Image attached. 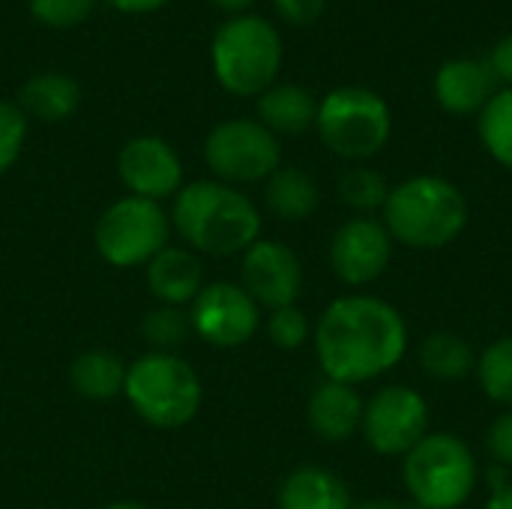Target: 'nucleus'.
I'll return each instance as SVG.
<instances>
[{
  "instance_id": "7",
  "label": "nucleus",
  "mask_w": 512,
  "mask_h": 509,
  "mask_svg": "<svg viewBox=\"0 0 512 509\" xmlns=\"http://www.w3.org/2000/svg\"><path fill=\"white\" fill-rule=\"evenodd\" d=\"M318 135L342 159H372L393 132L390 105L366 87H339L318 105Z\"/></svg>"
},
{
  "instance_id": "12",
  "label": "nucleus",
  "mask_w": 512,
  "mask_h": 509,
  "mask_svg": "<svg viewBox=\"0 0 512 509\" xmlns=\"http://www.w3.org/2000/svg\"><path fill=\"white\" fill-rule=\"evenodd\" d=\"M390 258H393V237L384 228V222L372 216L348 219L333 234L330 264H333V273L351 288L378 282L384 270L390 267Z\"/></svg>"
},
{
  "instance_id": "11",
  "label": "nucleus",
  "mask_w": 512,
  "mask_h": 509,
  "mask_svg": "<svg viewBox=\"0 0 512 509\" xmlns=\"http://www.w3.org/2000/svg\"><path fill=\"white\" fill-rule=\"evenodd\" d=\"M192 330L216 345V348H237L249 342L258 330V303L231 282H216L201 288L192 300Z\"/></svg>"
},
{
  "instance_id": "21",
  "label": "nucleus",
  "mask_w": 512,
  "mask_h": 509,
  "mask_svg": "<svg viewBox=\"0 0 512 509\" xmlns=\"http://www.w3.org/2000/svg\"><path fill=\"white\" fill-rule=\"evenodd\" d=\"M420 366L435 381H462L477 369V354L459 333L438 330L423 339Z\"/></svg>"
},
{
  "instance_id": "20",
  "label": "nucleus",
  "mask_w": 512,
  "mask_h": 509,
  "mask_svg": "<svg viewBox=\"0 0 512 509\" xmlns=\"http://www.w3.org/2000/svg\"><path fill=\"white\" fill-rule=\"evenodd\" d=\"M267 207L285 222H300L318 207V183L303 168H276L267 177Z\"/></svg>"
},
{
  "instance_id": "29",
  "label": "nucleus",
  "mask_w": 512,
  "mask_h": 509,
  "mask_svg": "<svg viewBox=\"0 0 512 509\" xmlns=\"http://www.w3.org/2000/svg\"><path fill=\"white\" fill-rule=\"evenodd\" d=\"M27 120L24 111L12 102H0V174L9 171L24 147Z\"/></svg>"
},
{
  "instance_id": "37",
  "label": "nucleus",
  "mask_w": 512,
  "mask_h": 509,
  "mask_svg": "<svg viewBox=\"0 0 512 509\" xmlns=\"http://www.w3.org/2000/svg\"><path fill=\"white\" fill-rule=\"evenodd\" d=\"M219 9H228V12H240V9H246L252 0H213Z\"/></svg>"
},
{
  "instance_id": "31",
  "label": "nucleus",
  "mask_w": 512,
  "mask_h": 509,
  "mask_svg": "<svg viewBox=\"0 0 512 509\" xmlns=\"http://www.w3.org/2000/svg\"><path fill=\"white\" fill-rule=\"evenodd\" d=\"M489 453L501 468H512V411H504L492 426H489Z\"/></svg>"
},
{
  "instance_id": "23",
  "label": "nucleus",
  "mask_w": 512,
  "mask_h": 509,
  "mask_svg": "<svg viewBox=\"0 0 512 509\" xmlns=\"http://www.w3.org/2000/svg\"><path fill=\"white\" fill-rule=\"evenodd\" d=\"M78 108V84L66 75H36L21 87V111L39 120H63Z\"/></svg>"
},
{
  "instance_id": "5",
  "label": "nucleus",
  "mask_w": 512,
  "mask_h": 509,
  "mask_svg": "<svg viewBox=\"0 0 512 509\" xmlns=\"http://www.w3.org/2000/svg\"><path fill=\"white\" fill-rule=\"evenodd\" d=\"M405 489L423 509H459L477 486V459L453 432L426 435L402 465Z\"/></svg>"
},
{
  "instance_id": "2",
  "label": "nucleus",
  "mask_w": 512,
  "mask_h": 509,
  "mask_svg": "<svg viewBox=\"0 0 512 509\" xmlns=\"http://www.w3.org/2000/svg\"><path fill=\"white\" fill-rule=\"evenodd\" d=\"M384 228L405 249H444L468 228V198L444 177H411L390 189L384 204Z\"/></svg>"
},
{
  "instance_id": "15",
  "label": "nucleus",
  "mask_w": 512,
  "mask_h": 509,
  "mask_svg": "<svg viewBox=\"0 0 512 509\" xmlns=\"http://www.w3.org/2000/svg\"><path fill=\"white\" fill-rule=\"evenodd\" d=\"M495 84L498 81H495L489 63H480L471 57H456L438 69L435 99L444 111H450L456 117H468L489 105V99L498 93Z\"/></svg>"
},
{
  "instance_id": "6",
  "label": "nucleus",
  "mask_w": 512,
  "mask_h": 509,
  "mask_svg": "<svg viewBox=\"0 0 512 509\" xmlns=\"http://www.w3.org/2000/svg\"><path fill=\"white\" fill-rule=\"evenodd\" d=\"M282 63L276 27L258 15H240L219 27L213 39V72L228 93L261 96L273 87Z\"/></svg>"
},
{
  "instance_id": "8",
  "label": "nucleus",
  "mask_w": 512,
  "mask_h": 509,
  "mask_svg": "<svg viewBox=\"0 0 512 509\" xmlns=\"http://www.w3.org/2000/svg\"><path fill=\"white\" fill-rule=\"evenodd\" d=\"M96 249L114 267L150 264L168 246V216L156 201L120 198L96 222Z\"/></svg>"
},
{
  "instance_id": "3",
  "label": "nucleus",
  "mask_w": 512,
  "mask_h": 509,
  "mask_svg": "<svg viewBox=\"0 0 512 509\" xmlns=\"http://www.w3.org/2000/svg\"><path fill=\"white\" fill-rule=\"evenodd\" d=\"M174 225L186 243L207 255H237L261 240V213L234 186L198 180L180 189Z\"/></svg>"
},
{
  "instance_id": "34",
  "label": "nucleus",
  "mask_w": 512,
  "mask_h": 509,
  "mask_svg": "<svg viewBox=\"0 0 512 509\" xmlns=\"http://www.w3.org/2000/svg\"><path fill=\"white\" fill-rule=\"evenodd\" d=\"M114 9H120V12H132V15H138V12H153V9H159L162 3H168V0H108Z\"/></svg>"
},
{
  "instance_id": "26",
  "label": "nucleus",
  "mask_w": 512,
  "mask_h": 509,
  "mask_svg": "<svg viewBox=\"0 0 512 509\" xmlns=\"http://www.w3.org/2000/svg\"><path fill=\"white\" fill-rule=\"evenodd\" d=\"M339 198L360 213L384 210V204L390 198V183L381 171L357 165L339 177Z\"/></svg>"
},
{
  "instance_id": "22",
  "label": "nucleus",
  "mask_w": 512,
  "mask_h": 509,
  "mask_svg": "<svg viewBox=\"0 0 512 509\" xmlns=\"http://www.w3.org/2000/svg\"><path fill=\"white\" fill-rule=\"evenodd\" d=\"M69 381L75 387V393H81L84 399H114L117 393H123L126 384V369L120 363V357L108 354V351H84L81 357H75L72 369H69Z\"/></svg>"
},
{
  "instance_id": "10",
  "label": "nucleus",
  "mask_w": 512,
  "mask_h": 509,
  "mask_svg": "<svg viewBox=\"0 0 512 509\" xmlns=\"http://www.w3.org/2000/svg\"><path fill=\"white\" fill-rule=\"evenodd\" d=\"M360 432L378 456L405 459L429 435V405L405 384L384 387L363 405Z\"/></svg>"
},
{
  "instance_id": "4",
  "label": "nucleus",
  "mask_w": 512,
  "mask_h": 509,
  "mask_svg": "<svg viewBox=\"0 0 512 509\" xmlns=\"http://www.w3.org/2000/svg\"><path fill=\"white\" fill-rule=\"evenodd\" d=\"M123 393L135 414L156 429H180L201 408V381L195 369L165 351L138 357L126 369Z\"/></svg>"
},
{
  "instance_id": "38",
  "label": "nucleus",
  "mask_w": 512,
  "mask_h": 509,
  "mask_svg": "<svg viewBox=\"0 0 512 509\" xmlns=\"http://www.w3.org/2000/svg\"><path fill=\"white\" fill-rule=\"evenodd\" d=\"M105 509H147L144 504H135V501H120V504H111V507Z\"/></svg>"
},
{
  "instance_id": "1",
  "label": "nucleus",
  "mask_w": 512,
  "mask_h": 509,
  "mask_svg": "<svg viewBox=\"0 0 512 509\" xmlns=\"http://www.w3.org/2000/svg\"><path fill=\"white\" fill-rule=\"evenodd\" d=\"M312 339L327 381L357 387L402 363L408 324L387 300L351 294L324 309Z\"/></svg>"
},
{
  "instance_id": "24",
  "label": "nucleus",
  "mask_w": 512,
  "mask_h": 509,
  "mask_svg": "<svg viewBox=\"0 0 512 509\" xmlns=\"http://www.w3.org/2000/svg\"><path fill=\"white\" fill-rule=\"evenodd\" d=\"M480 138L492 159L512 171V87L498 90L480 111Z\"/></svg>"
},
{
  "instance_id": "36",
  "label": "nucleus",
  "mask_w": 512,
  "mask_h": 509,
  "mask_svg": "<svg viewBox=\"0 0 512 509\" xmlns=\"http://www.w3.org/2000/svg\"><path fill=\"white\" fill-rule=\"evenodd\" d=\"M351 509H402L399 501H387V498H378V501H363V504H357V507Z\"/></svg>"
},
{
  "instance_id": "19",
  "label": "nucleus",
  "mask_w": 512,
  "mask_h": 509,
  "mask_svg": "<svg viewBox=\"0 0 512 509\" xmlns=\"http://www.w3.org/2000/svg\"><path fill=\"white\" fill-rule=\"evenodd\" d=\"M345 483L324 468H297L279 489V509H351Z\"/></svg>"
},
{
  "instance_id": "28",
  "label": "nucleus",
  "mask_w": 512,
  "mask_h": 509,
  "mask_svg": "<svg viewBox=\"0 0 512 509\" xmlns=\"http://www.w3.org/2000/svg\"><path fill=\"white\" fill-rule=\"evenodd\" d=\"M267 336L276 348L282 351H297L300 345H306L309 339V321L297 306H285V309H273L270 321H267Z\"/></svg>"
},
{
  "instance_id": "30",
  "label": "nucleus",
  "mask_w": 512,
  "mask_h": 509,
  "mask_svg": "<svg viewBox=\"0 0 512 509\" xmlns=\"http://www.w3.org/2000/svg\"><path fill=\"white\" fill-rule=\"evenodd\" d=\"M93 3L96 0H30V12L48 27H75L93 12Z\"/></svg>"
},
{
  "instance_id": "32",
  "label": "nucleus",
  "mask_w": 512,
  "mask_h": 509,
  "mask_svg": "<svg viewBox=\"0 0 512 509\" xmlns=\"http://www.w3.org/2000/svg\"><path fill=\"white\" fill-rule=\"evenodd\" d=\"M279 15L291 24H312L324 15L327 0H273Z\"/></svg>"
},
{
  "instance_id": "9",
  "label": "nucleus",
  "mask_w": 512,
  "mask_h": 509,
  "mask_svg": "<svg viewBox=\"0 0 512 509\" xmlns=\"http://www.w3.org/2000/svg\"><path fill=\"white\" fill-rule=\"evenodd\" d=\"M204 159L219 180L258 183L279 168L282 150L267 126L255 120H225L207 135Z\"/></svg>"
},
{
  "instance_id": "13",
  "label": "nucleus",
  "mask_w": 512,
  "mask_h": 509,
  "mask_svg": "<svg viewBox=\"0 0 512 509\" xmlns=\"http://www.w3.org/2000/svg\"><path fill=\"white\" fill-rule=\"evenodd\" d=\"M240 288L267 309H285L294 306L303 288V267L300 258L276 243V240H258L243 252L240 267Z\"/></svg>"
},
{
  "instance_id": "16",
  "label": "nucleus",
  "mask_w": 512,
  "mask_h": 509,
  "mask_svg": "<svg viewBox=\"0 0 512 509\" xmlns=\"http://www.w3.org/2000/svg\"><path fill=\"white\" fill-rule=\"evenodd\" d=\"M363 399L351 384H339V381H324L315 387V393L309 396V426L318 438L342 444L348 438H354L363 426Z\"/></svg>"
},
{
  "instance_id": "35",
  "label": "nucleus",
  "mask_w": 512,
  "mask_h": 509,
  "mask_svg": "<svg viewBox=\"0 0 512 509\" xmlns=\"http://www.w3.org/2000/svg\"><path fill=\"white\" fill-rule=\"evenodd\" d=\"M486 509H512V483L495 486V495L489 498Z\"/></svg>"
},
{
  "instance_id": "18",
  "label": "nucleus",
  "mask_w": 512,
  "mask_h": 509,
  "mask_svg": "<svg viewBox=\"0 0 512 509\" xmlns=\"http://www.w3.org/2000/svg\"><path fill=\"white\" fill-rule=\"evenodd\" d=\"M258 117L273 135H300L315 126L318 102L300 84H273L258 99Z\"/></svg>"
},
{
  "instance_id": "27",
  "label": "nucleus",
  "mask_w": 512,
  "mask_h": 509,
  "mask_svg": "<svg viewBox=\"0 0 512 509\" xmlns=\"http://www.w3.org/2000/svg\"><path fill=\"white\" fill-rule=\"evenodd\" d=\"M141 333L147 336L150 345L171 354V348L183 345L186 336L195 333V330H192V318L186 312H180L177 306H162V309L147 312V318L141 324Z\"/></svg>"
},
{
  "instance_id": "14",
  "label": "nucleus",
  "mask_w": 512,
  "mask_h": 509,
  "mask_svg": "<svg viewBox=\"0 0 512 509\" xmlns=\"http://www.w3.org/2000/svg\"><path fill=\"white\" fill-rule=\"evenodd\" d=\"M117 171L126 189L135 198H147V201L174 195L183 180L177 153L162 138L153 135L132 138L117 156Z\"/></svg>"
},
{
  "instance_id": "25",
  "label": "nucleus",
  "mask_w": 512,
  "mask_h": 509,
  "mask_svg": "<svg viewBox=\"0 0 512 509\" xmlns=\"http://www.w3.org/2000/svg\"><path fill=\"white\" fill-rule=\"evenodd\" d=\"M477 378L492 402L512 411V336L492 342L477 357Z\"/></svg>"
},
{
  "instance_id": "17",
  "label": "nucleus",
  "mask_w": 512,
  "mask_h": 509,
  "mask_svg": "<svg viewBox=\"0 0 512 509\" xmlns=\"http://www.w3.org/2000/svg\"><path fill=\"white\" fill-rule=\"evenodd\" d=\"M147 285L165 306H183L201 294V264L192 252L165 246L147 264Z\"/></svg>"
},
{
  "instance_id": "33",
  "label": "nucleus",
  "mask_w": 512,
  "mask_h": 509,
  "mask_svg": "<svg viewBox=\"0 0 512 509\" xmlns=\"http://www.w3.org/2000/svg\"><path fill=\"white\" fill-rule=\"evenodd\" d=\"M489 69L495 75V81L501 84H510L512 87V33L504 36L495 48H492V57H489Z\"/></svg>"
}]
</instances>
